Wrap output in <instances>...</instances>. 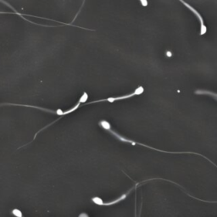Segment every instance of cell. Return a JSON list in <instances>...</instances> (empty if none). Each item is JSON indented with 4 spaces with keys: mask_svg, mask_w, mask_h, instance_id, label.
Wrapping results in <instances>:
<instances>
[{
    "mask_svg": "<svg viewBox=\"0 0 217 217\" xmlns=\"http://www.w3.org/2000/svg\"><path fill=\"white\" fill-rule=\"evenodd\" d=\"M108 132H110L111 134H112L115 138H116L118 140H120V141H121L122 143H127V144H133V145H137V144H138V145H140V146H144V147H146V148H149V149H153V150H155V151H159V152H165V153H171V154H182V152H168V151H164V150H160V149H155V148H153V147H150V146H148V145H145V144H141V143H138V142H135L133 141V140H132V139H128V138H124L123 136L120 135L118 133H116V132H115V131H113V130L110 129Z\"/></svg>",
    "mask_w": 217,
    "mask_h": 217,
    "instance_id": "obj_1",
    "label": "cell"
},
{
    "mask_svg": "<svg viewBox=\"0 0 217 217\" xmlns=\"http://www.w3.org/2000/svg\"><path fill=\"white\" fill-rule=\"evenodd\" d=\"M138 185H139V183H137L135 185V186L133 187H132V188L130 189L128 192L126 193L125 194L121 195V197H119L118 198H116V199L111 201V202H109V203H104V202L102 201L101 198H99V197H93V198H92V201H93V202L94 203H96V204H98V205H102V206H110V205H113V204H115V203H119L120 201H122V200H124V199H126V198H127V195L129 194L130 193L132 192L133 189L137 188V187H138Z\"/></svg>",
    "mask_w": 217,
    "mask_h": 217,
    "instance_id": "obj_2",
    "label": "cell"
},
{
    "mask_svg": "<svg viewBox=\"0 0 217 217\" xmlns=\"http://www.w3.org/2000/svg\"><path fill=\"white\" fill-rule=\"evenodd\" d=\"M181 3H182V4H184V5L186 6L187 8H188V9H190L191 11L193 13V14L196 15V17H197L198 19V20H199V22H200V35L201 36H203V35H204V34L206 33V31H207V28H206L205 25H204V22H203V17H202V15H201L195 9L193 6H191L190 4H188V3H187V2H185V1H183V0H179Z\"/></svg>",
    "mask_w": 217,
    "mask_h": 217,
    "instance_id": "obj_3",
    "label": "cell"
},
{
    "mask_svg": "<svg viewBox=\"0 0 217 217\" xmlns=\"http://www.w3.org/2000/svg\"><path fill=\"white\" fill-rule=\"evenodd\" d=\"M99 127H101L102 128H103V129H105V131H109L110 129H111V126H110V123H109L107 121H105V120L99 121Z\"/></svg>",
    "mask_w": 217,
    "mask_h": 217,
    "instance_id": "obj_4",
    "label": "cell"
},
{
    "mask_svg": "<svg viewBox=\"0 0 217 217\" xmlns=\"http://www.w3.org/2000/svg\"><path fill=\"white\" fill-rule=\"evenodd\" d=\"M195 94H206V95H209V96H213L214 99H216V94L214 93H211V92H209V91L205 90H198L194 92Z\"/></svg>",
    "mask_w": 217,
    "mask_h": 217,
    "instance_id": "obj_5",
    "label": "cell"
},
{
    "mask_svg": "<svg viewBox=\"0 0 217 217\" xmlns=\"http://www.w3.org/2000/svg\"><path fill=\"white\" fill-rule=\"evenodd\" d=\"M88 99V93H86V92H84V93H83V94L82 95V97L80 98L79 101L78 102H79L80 104H82V103H84V102H87Z\"/></svg>",
    "mask_w": 217,
    "mask_h": 217,
    "instance_id": "obj_6",
    "label": "cell"
},
{
    "mask_svg": "<svg viewBox=\"0 0 217 217\" xmlns=\"http://www.w3.org/2000/svg\"><path fill=\"white\" fill-rule=\"evenodd\" d=\"M12 214H14V216H17V217H22L23 214L22 213H21V211H20V209H14L13 210L11 211Z\"/></svg>",
    "mask_w": 217,
    "mask_h": 217,
    "instance_id": "obj_7",
    "label": "cell"
},
{
    "mask_svg": "<svg viewBox=\"0 0 217 217\" xmlns=\"http://www.w3.org/2000/svg\"><path fill=\"white\" fill-rule=\"evenodd\" d=\"M0 14H11L10 12H2L0 11Z\"/></svg>",
    "mask_w": 217,
    "mask_h": 217,
    "instance_id": "obj_8",
    "label": "cell"
},
{
    "mask_svg": "<svg viewBox=\"0 0 217 217\" xmlns=\"http://www.w3.org/2000/svg\"><path fill=\"white\" fill-rule=\"evenodd\" d=\"M82 215H85V216H88V214H80L79 216H82Z\"/></svg>",
    "mask_w": 217,
    "mask_h": 217,
    "instance_id": "obj_9",
    "label": "cell"
}]
</instances>
